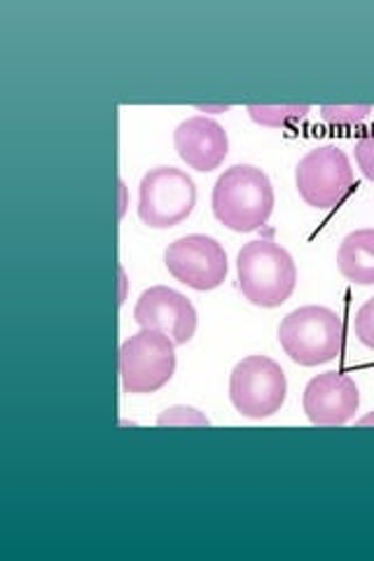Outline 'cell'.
Segmentation results:
<instances>
[{"label": "cell", "mask_w": 374, "mask_h": 561, "mask_svg": "<svg viewBox=\"0 0 374 561\" xmlns=\"http://www.w3.org/2000/svg\"><path fill=\"white\" fill-rule=\"evenodd\" d=\"M213 216L231 232H256L274 210V187L270 175L251 164L227 169L211 195Z\"/></svg>", "instance_id": "6da1fadb"}, {"label": "cell", "mask_w": 374, "mask_h": 561, "mask_svg": "<svg viewBox=\"0 0 374 561\" xmlns=\"http://www.w3.org/2000/svg\"><path fill=\"white\" fill-rule=\"evenodd\" d=\"M355 337L363 346L374 351V297L355 313Z\"/></svg>", "instance_id": "2e32d148"}, {"label": "cell", "mask_w": 374, "mask_h": 561, "mask_svg": "<svg viewBox=\"0 0 374 561\" xmlns=\"http://www.w3.org/2000/svg\"><path fill=\"white\" fill-rule=\"evenodd\" d=\"M200 111H213V113H225L227 111V105H218V108H206V105H200Z\"/></svg>", "instance_id": "ac0fdd59"}, {"label": "cell", "mask_w": 374, "mask_h": 561, "mask_svg": "<svg viewBox=\"0 0 374 561\" xmlns=\"http://www.w3.org/2000/svg\"><path fill=\"white\" fill-rule=\"evenodd\" d=\"M194 204H197V187L181 169L157 167L140 181L138 216L155 230L181 225L192 216Z\"/></svg>", "instance_id": "5b68a950"}, {"label": "cell", "mask_w": 374, "mask_h": 561, "mask_svg": "<svg viewBox=\"0 0 374 561\" xmlns=\"http://www.w3.org/2000/svg\"><path fill=\"white\" fill-rule=\"evenodd\" d=\"M165 262L169 274L192 290H216L227 278V253L206 234L175 239L165 253Z\"/></svg>", "instance_id": "ba28073f"}, {"label": "cell", "mask_w": 374, "mask_h": 561, "mask_svg": "<svg viewBox=\"0 0 374 561\" xmlns=\"http://www.w3.org/2000/svg\"><path fill=\"white\" fill-rule=\"evenodd\" d=\"M359 424H361V426H372V424H374V414H367L365 419L359 421Z\"/></svg>", "instance_id": "d6986e66"}, {"label": "cell", "mask_w": 374, "mask_h": 561, "mask_svg": "<svg viewBox=\"0 0 374 561\" xmlns=\"http://www.w3.org/2000/svg\"><path fill=\"white\" fill-rule=\"evenodd\" d=\"M134 321L140 330H157L167 335L175 346L188 344L197 332V309L183 293L167 286L148 288L138 297Z\"/></svg>", "instance_id": "9c48e42d"}, {"label": "cell", "mask_w": 374, "mask_h": 561, "mask_svg": "<svg viewBox=\"0 0 374 561\" xmlns=\"http://www.w3.org/2000/svg\"><path fill=\"white\" fill-rule=\"evenodd\" d=\"M288 381L283 367L267 356H248L229 377V400L248 419H267L286 402Z\"/></svg>", "instance_id": "8992f818"}, {"label": "cell", "mask_w": 374, "mask_h": 561, "mask_svg": "<svg viewBox=\"0 0 374 561\" xmlns=\"http://www.w3.org/2000/svg\"><path fill=\"white\" fill-rule=\"evenodd\" d=\"M337 267L351 284H374V230L351 232L337 251Z\"/></svg>", "instance_id": "7c38bea8"}, {"label": "cell", "mask_w": 374, "mask_h": 561, "mask_svg": "<svg viewBox=\"0 0 374 561\" xmlns=\"http://www.w3.org/2000/svg\"><path fill=\"white\" fill-rule=\"evenodd\" d=\"M372 113V105H324L320 108V117H324L326 125L330 127H355L367 119Z\"/></svg>", "instance_id": "5bb4252c"}, {"label": "cell", "mask_w": 374, "mask_h": 561, "mask_svg": "<svg viewBox=\"0 0 374 561\" xmlns=\"http://www.w3.org/2000/svg\"><path fill=\"white\" fill-rule=\"evenodd\" d=\"M299 197L314 208H337L353 192V169L337 146H320L302 157L295 169Z\"/></svg>", "instance_id": "52a82bcc"}, {"label": "cell", "mask_w": 374, "mask_h": 561, "mask_svg": "<svg viewBox=\"0 0 374 561\" xmlns=\"http://www.w3.org/2000/svg\"><path fill=\"white\" fill-rule=\"evenodd\" d=\"M302 405L314 426H344L359 412L361 393L349 375L324 373L307 383Z\"/></svg>", "instance_id": "30bf717a"}, {"label": "cell", "mask_w": 374, "mask_h": 561, "mask_svg": "<svg viewBox=\"0 0 374 561\" xmlns=\"http://www.w3.org/2000/svg\"><path fill=\"white\" fill-rule=\"evenodd\" d=\"M159 426H208L211 421L192 408H171L157 419Z\"/></svg>", "instance_id": "9a60e30c"}, {"label": "cell", "mask_w": 374, "mask_h": 561, "mask_svg": "<svg viewBox=\"0 0 374 561\" xmlns=\"http://www.w3.org/2000/svg\"><path fill=\"white\" fill-rule=\"evenodd\" d=\"M279 342L293 363L305 367L340 358L344 348V323L340 313L307 305L291 311L279 325Z\"/></svg>", "instance_id": "3957f363"}, {"label": "cell", "mask_w": 374, "mask_h": 561, "mask_svg": "<svg viewBox=\"0 0 374 561\" xmlns=\"http://www.w3.org/2000/svg\"><path fill=\"white\" fill-rule=\"evenodd\" d=\"M355 164L370 183H374V134H365L355 140Z\"/></svg>", "instance_id": "e0dca14e"}, {"label": "cell", "mask_w": 374, "mask_h": 561, "mask_svg": "<svg viewBox=\"0 0 374 561\" xmlns=\"http://www.w3.org/2000/svg\"><path fill=\"white\" fill-rule=\"evenodd\" d=\"M311 113L309 105H248V115L262 127H291Z\"/></svg>", "instance_id": "4fadbf2b"}, {"label": "cell", "mask_w": 374, "mask_h": 561, "mask_svg": "<svg viewBox=\"0 0 374 561\" xmlns=\"http://www.w3.org/2000/svg\"><path fill=\"white\" fill-rule=\"evenodd\" d=\"M237 274L246 300L264 309L288 302L297 286V267L293 255L272 239L246 243L237 257Z\"/></svg>", "instance_id": "7a4b0ae2"}, {"label": "cell", "mask_w": 374, "mask_h": 561, "mask_svg": "<svg viewBox=\"0 0 374 561\" xmlns=\"http://www.w3.org/2000/svg\"><path fill=\"white\" fill-rule=\"evenodd\" d=\"M175 373V344L157 330H140L120 348V379L129 396L162 389Z\"/></svg>", "instance_id": "277c9868"}, {"label": "cell", "mask_w": 374, "mask_h": 561, "mask_svg": "<svg viewBox=\"0 0 374 561\" xmlns=\"http://www.w3.org/2000/svg\"><path fill=\"white\" fill-rule=\"evenodd\" d=\"M178 157L194 171L218 169L229 152L227 131L216 119L197 115L178 125L173 134Z\"/></svg>", "instance_id": "8fae6325"}]
</instances>
